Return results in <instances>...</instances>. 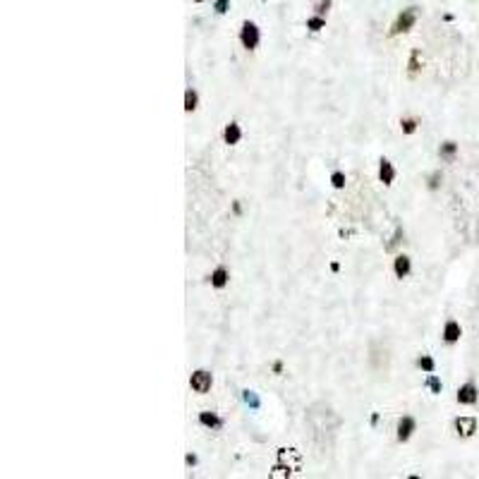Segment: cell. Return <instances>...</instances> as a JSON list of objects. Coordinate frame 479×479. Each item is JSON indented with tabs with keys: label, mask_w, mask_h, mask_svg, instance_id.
<instances>
[{
	"label": "cell",
	"mask_w": 479,
	"mask_h": 479,
	"mask_svg": "<svg viewBox=\"0 0 479 479\" xmlns=\"http://www.w3.org/2000/svg\"><path fill=\"white\" fill-rule=\"evenodd\" d=\"M415 22H417V8L403 10L398 17H396L393 27H390V34H393V36H396V34H405V31H410V29L415 27Z\"/></svg>",
	"instance_id": "cell-1"
},
{
	"label": "cell",
	"mask_w": 479,
	"mask_h": 479,
	"mask_svg": "<svg viewBox=\"0 0 479 479\" xmlns=\"http://www.w3.org/2000/svg\"><path fill=\"white\" fill-rule=\"evenodd\" d=\"M240 41H242V46L247 51H254V48L259 46V27L247 19L242 24V29H240Z\"/></svg>",
	"instance_id": "cell-2"
},
{
	"label": "cell",
	"mask_w": 479,
	"mask_h": 479,
	"mask_svg": "<svg viewBox=\"0 0 479 479\" xmlns=\"http://www.w3.org/2000/svg\"><path fill=\"white\" fill-rule=\"evenodd\" d=\"M211 381H213V379H211V374H208V371H204V369H199V371H194V374H192L190 386L197 390V393H206V390L211 388Z\"/></svg>",
	"instance_id": "cell-3"
},
{
	"label": "cell",
	"mask_w": 479,
	"mask_h": 479,
	"mask_svg": "<svg viewBox=\"0 0 479 479\" xmlns=\"http://www.w3.org/2000/svg\"><path fill=\"white\" fill-rule=\"evenodd\" d=\"M477 388H474V383H465V386H460V390H458V403H462V405H474L477 403Z\"/></svg>",
	"instance_id": "cell-4"
},
{
	"label": "cell",
	"mask_w": 479,
	"mask_h": 479,
	"mask_svg": "<svg viewBox=\"0 0 479 479\" xmlns=\"http://www.w3.org/2000/svg\"><path fill=\"white\" fill-rule=\"evenodd\" d=\"M455 429L460 436H472L477 431V419L474 417H460V419H455Z\"/></svg>",
	"instance_id": "cell-5"
},
{
	"label": "cell",
	"mask_w": 479,
	"mask_h": 479,
	"mask_svg": "<svg viewBox=\"0 0 479 479\" xmlns=\"http://www.w3.org/2000/svg\"><path fill=\"white\" fill-rule=\"evenodd\" d=\"M460 335H462V331H460V324L458 321H446V326H443V340L446 343H458L460 340Z\"/></svg>",
	"instance_id": "cell-6"
},
{
	"label": "cell",
	"mask_w": 479,
	"mask_h": 479,
	"mask_svg": "<svg viewBox=\"0 0 479 479\" xmlns=\"http://www.w3.org/2000/svg\"><path fill=\"white\" fill-rule=\"evenodd\" d=\"M379 180L383 182V185H393V180H396V168H393V163H390L388 158H381Z\"/></svg>",
	"instance_id": "cell-7"
},
{
	"label": "cell",
	"mask_w": 479,
	"mask_h": 479,
	"mask_svg": "<svg viewBox=\"0 0 479 479\" xmlns=\"http://www.w3.org/2000/svg\"><path fill=\"white\" fill-rule=\"evenodd\" d=\"M417 422L412 419V417H403L398 422V441H407L410 436H412V431H415Z\"/></svg>",
	"instance_id": "cell-8"
},
{
	"label": "cell",
	"mask_w": 479,
	"mask_h": 479,
	"mask_svg": "<svg viewBox=\"0 0 479 479\" xmlns=\"http://www.w3.org/2000/svg\"><path fill=\"white\" fill-rule=\"evenodd\" d=\"M240 137H242V129H240V125L237 122H230V125H226V129H223V139H226V144H237L240 142Z\"/></svg>",
	"instance_id": "cell-9"
},
{
	"label": "cell",
	"mask_w": 479,
	"mask_h": 479,
	"mask_svg": "<svg viewBox=\"0 0 479 479\" xmlns=\"http://www.w3.org/2000/svg\"><path fill=\"white\" fill-rule=\"evenodd\" d=\"M393 271H396V276H398V278H405L407 273H410V256L398 254V256H396V262H393Z\"/></svg>",
	"instance_id": "cell-10"
},
{
	"label": "cell",
	"mask_w": 479,
	"mask_h": 479,
	"mask_svg": "<svg viewBox=\"0 0 479 479\" xmlns=\"http://www.w3.org/2000/svg\"><path fill=\"white\" fill-rule=\"evenodd\" d=\"M455 151H458V144H455V142H443L441 149H439V154H441L443 161H453V158H455Z\"/></svg>",
	"instance_id": "cell-11"
},
{
	"label": "cell",
	"mask_w": 479,
	"mask_h": 479,
	"mask_svg": "<svg viewBox=\"0 0 479 479\" xmlns=\"http://www.w3.org/2000/svg\"><path fill=\"white\" fill-rule=\"evenodd\" d=\"M226 283H228V271L223 269V266L211 273V285H213V288H223Z\"/></svg>",
	"instance_id": "cell-12"
},
{
	"label": "cell",
	"mask_w": 479,
	"mask_h": 479,
	"mask_svg": "<svg viewBox=\"0 0 479 479\" xmlns=\"http://www.w3.org/2000/svg\"><path fill=\"white\" fill-rule=\"evenodd\" d=\"M197 103H199V96H197V91H194V89H187V91H185V110H187V113H192V110L197 108Z\"/></svg>",
	"instance_id": "cell-13"
},
{
	"label": "cell",
	"mask_w": 479,
	"mask_h": 479,
	"mask_svg": "<svg viewBox=\"0 0 479 479\" xmlns=\"http://www.w3.org/2000/svg\"><path fill=\"white\" fill-rule=\"evenodd\" d=\"M199 422H201L204 426H211V429H213V426H221V419H218L213 412H201V415H199Z\"/></svg>",
	"instance_id": "cell-14"
},
{
	"label": "cell",
	"mask_w": 479,
	"mask_h": 479,
	"mask_svg": "<svg viewBox=\"0 0 479 479\" xmlns=\"http://www.w3.org/2000/svg\"><path fill=\"white\" fill-rule=\"evenodd\" d=\"M324 27H326V22L321 15H314V17L307 19V29H312V31H321Z\"/></svg>",
	"instance_id": "cell-15"
},
{
	"label": "cell",
	"mask_w": 479,
	"mask_h": 479,
	"mask_svg": "<svg viewBox=\"0 0 479 479\" xmlns=\"http://www.w3.org/2000/svg\"><path fill=\"white\" fill-rule=\"evenodd\" d=\"M331 182H333L335 190H343V187H345V175L340 170H335L333 175H331Z\"/></svg>",
	"instance_id": "cell-16"
},
{
	"label": "cell",
	"mask_w": 479,
	"mask_h": 479,
	"mask_svg": "<svg viewBox=\"0 0 479 479\" xmlns=\"http://www.w3.org/2000/svg\"><path fill=\"white\" fill-rule=\"evenodd\" d=\"M400 127H403V132H405V135H412V132H415V129H417V120H412V118H405V120H403V122H400Z\"/></svg>",
	"instance_id": "cell-17"
},
{
	"label": "cell",
	"mask_w": 479,
	"mask_h": 479,
	"mask_svg": "<svg viewBox=\"0 0 479 479\" xmlns=\"http://www.w3.org/2000/svg\"><path fill=\"white\" fill-rule=\"evenodd\" d=\"M410 72H419V51H412V55H410Z\"/></svg>",
	"instance_id": "cell-18"
},
{
	"label": "cell",
	"mask_w": 479,
	"mask_h": 479,
	"mask_svg": "<svg viewBox=\"0 0 479 479\" xmlns=\"http://www.w3.org/2000/svg\"><path fill=\"white\" fill-rule=\"evenodd\" d=\"M228 8H230V0H216L213 3V10H216L218 15H226Z\"/></svg>",
	"instance_id": "cell-19"
},
{
	"label": "cell",
	"mask_w": 479,
	"mask_h": 479,
	"mask_svg": "<svg viewBox=\"0 0 479 479\" xmlns=\"http://www.w3.org/2000/svg\"><path fill=\"white\" fill-rule=\"evenodd\" d=\"M419 367H422L424 371H429V374H431V371H434V360H431V357H426V355H424V357H419Z\"/></svg>",
	"instance_id": "cell-20"
},
{
	"label": "cell",
	"mask_w": 479,
	"mask_h": 479,
	"mask_svg": "<svg viewBox=\"0 0 479 479\" xmlns=\"http://www.w3.org/2000/svg\"><path fill=\"white\" fill-rule=\"evenodd\" d=\"M328 8H331V0H319L314 10H317V15H321V17H324L326 12H328Z\"/></svg>",
	"instance_id": "cell-21"
},
{
	"label": "cell",
	"mask_w": 479,
	"mask_h": 479,
	"mask_svg": "<svg viewBox=\"0 0 479 479\" xmlns=\"http://www.w3.org/2000/svg\"><path fill=\"white\" fill-rule=\"evenodd\" d=\"M439 185H441V172H434L429 178V190H439Z\"/></svg>",
	"instance_id": "cell-22"
},
{
	"label": "cell",
	"mask_w": 479,
	"mask_h": 479,
	"mask_svg": "<svg viewBox=\"0 0 479 479\" xmlns=\"http://www.w3.org/2000/svg\"><path fill=\"white\" fill-rule=\"evenodd\" d=\"M429 388H431V393H441V381L436 376H429Z\"/></svg>",
	"instance_id": "cell-23"
},
{
	"label": "cell",
	"mask_w": 479,
	"mask_h": 479,
	"mask_svg": "<svg viewBox=\"0 0 479 479\" xmlns=\"http://www.w3.org/2000/svg\"><path fill=\"white\" fill-rule=\"evenodd\" d=\"M244 403H249L252 407H259V398L254 393H249V390H244Z\"/></svg>",
	"instance_id": "cell-24"
},
{
	"label": "cell",
	"mask_w": 479,
	"mask_h": 479,
	"mask_svg": "<svg viewBox=\"0 0 479 479\" xmlns=\"http://www.w3.org/2000/svg\"><path fill=\"white\" fill-rule=\"evenodd\" d=\"M400 237H403V230L398 228V230H396V235H393V240L388 242V247H386V249H393V247H396V244L400 242Z\"/></svg>",
	"instance_id": "cell-25"
},
{
	"label": "cell",
	"mask_w": 479,
	"mask_h": 479,
	"mask_svg": "<svg viewBox=\"0 0 479 479\" xmlns=\"http://www.w3.org/2000/svg\"><path fill=\"white\" fill-rule=\"evenodd\" d=\"M185 462H187V465H197V458H194V455H187V458H185Z\"/></svg>",
	"instance_id": "cell-26"
},
{
	"label": "cell",
	"mask_w": 479,
	"mask_h": 479,
	"mask_svg": "<svg viewBox=\"0 0 479 479\" xmlns=\"http://www.w3.org/2000/svg\"><path fill=\"white\" fill-rule=\"evenodd\" d=\"M194 3H201V0H194Z\"/></svg>",
	"instance_id": "cell-27"
}]
</instances>
